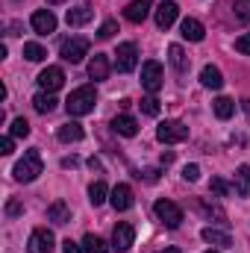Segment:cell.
<instances>
[{
	"mask_svg": "<svg viewBox=\"0 0 250 253\" xmlns=\"http://www.w3.org/2000/svg\"><path fill=\"white\" fill-rule=\"evenodd\" d=\"M94 103H97V91H94V85H80V88H74L71 97L65 100V109H68L71 118H83V115L94 112Z\"/></svg>",
	"mask_w": 250,
	"mask_h": 253,
	"instance_id": "1",
	"label": "cell"
},
{
	"mask_svg": "<svg viewBox=\"0 0 250 253\" xmlns=\"http://www.w3.org/2000/svg\"><path fill=\"white\" fill-rule=\"evenodd\" d=\"M44 171V162H42V153L39 150H27L24 153V159H18V165H15V180L18 183H33L39 174Z\"/></svg>",
	"mask_w": 250,
	"mask_h": 253,
	"instance_id": "2",
	"label": "cell"
},
{
	"mask_svg": "<svg viewBox=\"0 0 250 253\" xmlns=\"http://www.w3.org/2000/svg\"><path fill=\"white\" fill-rule=\"evenodd\" d=\"M153 212H156V218H159L168 230H177V227L183 224V209H180L174 200H156Z\"/></svg>",
	"mask_w": 250,
	"mask_h": 253,
	"instance_id": "3",
	"label": "cell"
},
{
	"mask_svg": "<svg viewBox=\"0 0 250 253\" xmlns=\"http://www.w3.org/2000/svg\"><path fill=\"white\" fill-rule=\"evenodd\" d=\"M156 138L162 144H180V141L188 138V126L180 124V121H162L159 129H156Z\"/></svg>",
	"mask_w": 250,
	"mask_h": 253,
	"instance_id": "4",
	"label": "cell"
},
{
	"mask_svg": "<svg viewBox=\"0 0 250 253\" xmlns=\"http://www.w3.org/2000/svg\"><path fill=\"white\" fill-rule=\"evenodd\" d=\"M88 39H83V36H74V39H68V42H62V59L71 65L83 62L85 56H88Z\"/></svg>",
	"mask_w": 250,
	"mask_h": 253,
	"instance_id": "5",
	"label": "cell"
},
{
	"mask_svg": "<svg viewBox=\"0 0 250 253\" xmlns=\"http://www.w3.org/2000/svg\"><path fill=\"white\" fill-rule=\"evenodd\" d=\"M162 80H165V71H162V65L156 62V59H150V62L141 65V85H144L150 94H156V91L162 88Z\"/></svg>",
	"mask_w": 250,
	"mask_h": 253,
	"instance_id": "6",
	"label": "cell"
},
{
	"mask_svg": "<svg viewBox=\"0 0 250 253\" xmlns=\"http://www.w3.org/2000/svg\"><path fill=\"white\" fill-rule=\"evenodd\" d=\"M135 65H138V47H135L132 42L118 44V53H115V68H118L121 74H129V71H135Z\"/></svg>",
	"mask_w": 250,
	"mask_h": 253,
	"instance_id": "7",
	"label": "cell"
},
{
	"mask_svg": "<svg viewBox=\"0 0 250 253\" xmlns=\"http://www.w3.org/2000/svg\"><path fill=\"white\" fill-rule=\"evenodd\" d=\"M39 85H42V91H59L65 85V71L59 65H47L39 74Z\"/></svg>",
	"mask_w": 250,
	"mask_h": 253,
	"instance_id": "8",
	"label": "cell"
},
{
	"mask_svg": "<svg viewBox=\"0 0 250 253\" xmlns=\"http://www.w3.org/2000/svg\"><path fill=\"white\" fill-rule=\"evenodd\" d=\"M132 242H135V230H132V224H126V221L115 224V230H112V248H115L118 253H126L129 248H132Z\"/></svg>",
	"mask_w": 250,
	"mask_h": 253,
	"instance_id": "9",
	"label": "cell"
},
{
	"mask_svg": "<svg viewBox=\"0 0 250 253\" xmlns=\"http://www.w3.org/2000/svg\"><path fill=\"white\" fill-rule=\"evenodd\" d=\"M53 251V233L39 227L30 233V242H27V253H50Z\"/></svg>",
	"mask_w": 250,
	"mask_h": 253,
	"instance_id": "10",
	"label": "cell"
},
{
	"mask_svg": "<svg viewBox=\"0 0 250 253\" xmlns=\"http://www.w3.org/2000/svg\"><path fill=\"white\" fill-rule=\"evenodd\" d=\"M30 24H33V30H36L39 36H50V33H56V15H53L50 9H39V12H33Z\"/></svg>",
	"mask_w": 250,
	"mask_h": 253,
	"instance_id": "11",
	"label": "cell"
},
{
	"mask_svg": "<svg viewBox=\"0 0 250 253\" xmlns=\"http://www.w3.org/2000/svg\"><path fill=\"white\" fill-rule=\"evenodd\" d=\"M109 203H112V209H115V212H126V209L135 203L132 189H129V186H124V183H121V186H115V189L109 191Z\"/></svg>",
	"mask_w": 250,
	"mask_h": 253,
	"instance_id": "12",
	"label": "cell"
},
{
	"mask_svg": "<svg viewBox=\"0 0 250 253\" xmlns=\"http://www.w3.org/2000/svg\"><path fill=\"white\" fill-rule=\"evenodd\" d=\"M150 9H153V0H132L124 9V18L129 24H141V21L150 15Z\"/></svg>",
	"mask_w": 250,
	"mask_h": 253,
	"instance_id": "13",
	"label": "cell"
},
{
	"mask_svg": "<svg viewBox=\"0 0 250 253\" xmlns=\"http://www.w3.org/2000/svg\"><path fill=\"white\" fill-rule=\"evenodd\" d=\"M177 15H180L177 3H174V0H165V3L156 9V27H159V30H168V27L177 21Z\"/></svg>",
	"mask_w": 250,
	"mask_h": 253,
	"instance_id": "14",
	"label": "cell"
},
{
	"mask_svg": "<svg viewBox=\"0 0 250 253\" xmlns=\"http://www.w3.org/2000/svg\"><path fill=\"white\" fill-rule=\"evenodd\" d=\"M91 18H94V9H91L88 3H83V6H77V9H68V15H65L68 27H85Z\"/></svg>",
	"mask_w": 250,
	"mask_h": 253,
	"instance_id": "15",
	"label": "cell"
},
{
	"mask_svg": "<svg viewBox=\"0 0 250 253\" xmlns=\"http://www.w3.org/2000/svg\"><path fill=\"white\" fill-rule=\"evenodd\" d=\"M109 71H112V68H109V59H106L103 53H94V56H91V62H88V77H91L94 83L106 80V77H109Z\"/></svg>",
	"mask_w": 250,
	"mask_h": 253,
	"instance_id": "16",
	"label": "cell"
},
{
	"mask_svg": "<svg viewBox=\"0 0 250 253\" xmlns=\"http://www.w3.org/2000/svg\"><path fill=\"white\" fill-rule=\"evenodd\" d=\"M200 83H203V88H221L224 85V74H221V68H215V65H206L203 71H200Z\"/></svg>",
	"mask_w": 250,
	"mask_h": 253,
	"instance_id": "17",
	"label": "cell"
},
{
	"mask_svg": "<svg viewBox=\"0 0 250 253\" xmlns=\"http://www.w3.org/2000/svg\"><path fill=\"white\" fill-rule=\"evenodd\" d=\"M168 62L174 65V71H177V74H188V68H191L186 50H183L180 44H171V47H168Z\"/></svg>",
	"mask_w": 250,
	"mask_h": 253,
	"instance_id": "18",
	"label": "cell"
},
{
	"mask_svg": "<svg viewBox=\"0 0 250 253\" xmlns=\"http://www.w3.org/2000/svg\"><path fill=\"white\" fill-rule=\"evenodd\" d=\"M83 126L77 124V121H68V124L59 126V132H56V138L62 141V144H74V141H83Z\"/></svg>",
	"mask_w": 250,
	"mask_h": 253,
	"instance_id": "19",
	"label": "cell"
},
{
	"mask_svg": "<svg viewBox=\"0 0 250 253\" xmlns=\"http://www.w3.org/2000/svg\"><path fill=\"white\" fill-rule=\"evenodd\" d=\"M180 33H183V39H188V42H203V36H206L203 24H200L197 18H186V21L180 24Z\"/></svg>",
	"mask_w": 250,
	"mask_h": 253,
	"instance_id": "20",
	"label": "cell"
},
{
	"mask_svg": "<svg viewBox=\"0 0 250 253\" xmlns=\"http://www.w3.org/2000/svg\"><path fill=\"white\" fill-rule=\"evenodd\" d=\"M112 129H115L118 135H126V138H132V135L138 132V121H135L132 115H115V121H112Z\"/></svg>",
	"mask_w": 250,
	"mask_h": 253,
	"instance_id": "21",
	"label": "cell"
},
{
	"mask_svg": "<svg viewBox=\"0 0 250 253\" xmlns=\"http://www.w3.org/2000/svg\"><path fill=\"white\" fill-rule=\"evenodd\" d=\"M56 97H53V91H39L36 97H33V106H36V112H42V115H50L53 109H56Z\"/></svg>",
	"mask_w": 250,
	"mask_h": 253,
	"instance_id": "22",
	"label": "cell"
},
{
	"mask_svg": "<svg viewBox=\"0 0 250 253\" xmlns=\"http://www.w3.org/2000/svg\"><path fill=\"white\" fill-rule=\"evenodd\" d=\"M47 221H53V224H68L71 221V209H68L65 200H56V203L47 206Z\"/></svg>",
	"mask_w": 250,
	"mask_h": 253,
	"instance_id": "23",
	"label": "cell"
},
{
	"mask_svg": "<svg viewBox=\"0 0 250 253\" xmlns=\"http://www.w3.org/2000/svg\"><path fill=\"white\" fill-rule=\"evenodd\" d=\"M200 236H203V242H209V245H218V248H230V245H233V239H230L224 230H215V227H206Z\"/></svg>",
	"mask_w": 250,
	"mask_h": 253,
	"instance_id": "24",
	"label": "cell"
},
{
	"mask_svg": "<svg viewBox=\"0 0 250 253\" xmlns=\"http://www.w3.org/2000/svg\"><path fill=\"white\" fill-rule=\"evenodd\" d=\"M236 194L239 197L250 194V165H239L236 168Z\"/></svg>",
	"mask_w": 250,
	"mask_h": 253,
	"instance_id": "25",
	"label": "cell"
},
{
	"mask_svg": "<svg viewBox=\"0 0 250 253\" xmlns=\"http://www.w3.org/2000/svg\"><path fill=\"white\" fill-rule=\"evenodd\" d=\"M106 197H109V189H106V183H91L88 186V200H91V206H100V203H106Z\"/></svg>",
	"mask_w": 250,
	"mask_h": 253,
	"instance_id": "26",
	"label": "cell"
},
{
	"mask_svg": "<svg viewBox=\"0 0 250 253\" xmlns=\"http://www.w3.org/2000/svg\"><path fill=\"white\" fill-rule=\"evenodd\" d=\"M233 112H236V103H233L230 97H218V100H215V118L227 121V118H233Z\"/></svg>",
	"mask_w": 250,
	"mask_h": 253,
	"instance_id": "27",
	"label": "cell"
},
{
	"mask_svg": "<svg viewBox=\"0 0 250 253\" xmlns=\"http://www.w3.org/2000/svg\"><path fill=\"white\" fill-rule=\"evenodd\" d=\"M24 56H27L30 62H42V59L47 56V50H44L39 42H27V44H24Z\"/></svg>",
	"mask_w": 250,
	"mask_h": 253,
	"instance_id": "28",
	"label": "cell"
},
{
	"mask_svg": "<svg viewBox=\"0 0 250 253\" xmlns=\"http://www.w3.org/2000/svg\"><path fill=\"white\" fill-rule=\"evenodd\" d=\"M83 245H85V251L88 253H109V245H106L100 236H85Z\"/></svg>",
	"mask_w": 250,
	"mask_h": 253,
	"instance_id": "29",
	"label": "cell"
},
{
	"mask_svg": "<svg viewBox=\"0 0 250 253\" xmlns=\"http://www.w3.org/2000/svg\"><path fill=\"white\" fill-rule=\"evenodd\" d=\"M233 12H236V21L250 24V0H236L233 3Z\"/></svg>",
	"mask_w": 250,
	"mask_h": 253,
	"instance_id": "30",
	"label": "cell"
},
{
	"mask_svg": "<svg viewBox=\"0 0 250 253\" xmlns=\"http://www.w3.org/2000/svg\"><path fill=\"white\" fill-rule=\"evenodd\" d=\"M9 135H15V138H27V135H30V124H27L24 118H15L12 126H9Z\"/></svg>",
	"mask_w": 250,
	"mask_h": 253,
	"instance_id": "31",
	"label": "cell"
},
{
	"mask_svg": "<svg viewBox=\"0 0 250 253\" xmlns=\"http://www.w3.org/2000/svg\"><path fill=\"white\" fill-rule=\"evenodd\" d=\"M138 106H141V112H144V115H159V100H156L153 94H150V97H141V103H138Z\"/></svg>",
	"mask_w": 250,
	"mask_h": 253,
	"instance_id": "32",
	"label": "cell"
},
{
	"mask_svg": "<svg viewBox=\"0 0 250 253\" xmlns=\"http://www.w3.org/2000/svg\"><path fill=\"white\" fill-rule=\"evenodd\" d=\"M118 33V21H106L100 30H97V39H112Z\"/></svg>",
	"mask_w": 250,
	"mask_h": 253,
	"instance_id": "33",
	"label": "cell"
},
{
	"mask_svg": "<svg viewBox=\"0 0 250 253\" xmlns=\"http://www.w3.org/2000/svg\"><path fill=\"white\" fill-rule=\"evenodd\" d=\"M183 180H186V183H197V180H200V168H197V165H186V168H183Z\"/></svg>",
	"mask_w": 250,
	"mask_h": 253,
	"instance_id": "34",
	"label": "cell"
},
{
	"mask_svg": "<svg viewBox=\"0 0 250 253\" xmlns=\"http://www.w3.org/2000/svg\"><path fill=\"white\" fill-rule=\"evenodd\" d=\"M12 138H15V135H3V138H0V153H3V156L15 153V141H12Z\"/></svg>",
	"mask_w": 250,
	"mask_h": 253,
	"instance_id": "35",
	"label": "cell"
},
{
	"mask_svg": "<svg viewBox=\"0 0 250 253\" xmlns=\"http://www.w3.org/2000/svg\"><path fill=\"white\" fill-rule=\"evenodd\" d=\"M236 50L250 56V33H245V36H239V39H236Z\"/></svg>",
	"mask_w": 250,
	"mask_h": 253,
	"instance_id": "36",
	"label": "cell"
},
{
	"mask_svg": "<svg viewBox=\"0 0 250 253\" xmlns=\"http://www.w3.org/2000/svg\"><path fill=\"white\" fill-rule=\"evenodd\" d=\"M6 215H9V218H18V215H24V206H21L18 200H9V203H6Z\"/></svg>",
	"mask_w": 250,
	"mask_h": 253,
	"instance_id": "37",
	"label": "cell"
},
{
	"mask_svg": "<svg viewBox=\"0 0 250 253\" xmlns=\"http://www.w3.org/2000/svg\"><path fill=\"white\" fill-rule=\"evenodd\" d=\"M209 189L215 191V194H221V197H224V194H230V186H227L224 180H218V177H215V180L209 183Z\"/></svg>",
	"mask_w": 250,
	"mask_h": 253,
	"instance_id": "38",
	"label": "cell"
},
{
	"mask_svg": "<svg viewBox=\"0 0 250 253\" xmlns=\"http://www.w3.org/2000/svg\"><path fill=\"white\" fill-rule=\"evenodd\" d=\"M62 253H88L85 251V245H77V242H62Z\"/></svg>",
	"mask_w": 250,
	"mask_h": 253,
	"instance_id": "39",
	"label": "cell"
},
{
	"mask_svg": "<svg viewBox=\"0 0 250 253\" xmlns=\"http://www.w3.org/2000/svg\"><path fill=\"white\" fill-rule=\"evenodd\" d=\"M138 177H144L147 183H156V180H159V168H147V171H144V174H138Z\"/></svg>",
	"mask_w": 250,
	"mask_h": 253,
	"instance_id": "40",
	"label": "cell"
},
{
	"mask_svg": "<svg viewBox=\"0 0 250 253\" xmlns=\"http://www.w3.org/2000/svg\"><path fill=\"white\" fill-rule=\"evenodd\" d=\"M174 162V153H162V165H171Z\"/></svg>",
	"mask_w": 250,
	"mask_h": 253,
	"instance_id": "41",
	"label": "cell"
},
{
	"mask_svg": "<svg viewBox=\"0 0 250 253\" xmlns=\"http://www.w3.org/2000/svg\"><path fill=\"white\" fill-rule=\"evenodd\" d=\"M74 165H77V159H74V156H71V159H62V168H74Z\"/></svg>",
	"mask_w": 250,
	"mask_h": 253,
	"instance_id": "42",
	"label": "cell"
},
{
	"mask_svg": "<svg viewBox=\"0 0 250 253\" xmlns=\"http://www.w3.org/2000/svg\"><path fill=\"white\" fill-rule=\"evenodd\" d=\"M159 253H183L180 248H165V251H159Z\"/></svg>",
	"mask_w": 250,
	"mask_h": 253,
	"instance_id": "43",
	"label": "cell"
},
{
	"mask_svg": "<svg viewBox=\"0 0 250 253\" xmlns=\"http://www.w3.org/2000/svg\"><path fill=\"white\" fill-rule=\"evenodd\" d=\"M47 3H50V6H59V3H65V0H47Z\"/></svg>",
	"mask_w": 250,
	"mask_h": 253,
	"instance_id": "44",
	"label": "cell"
},
{
	"mask_svg": "<svg viewBox=\"0 0 250 253\" xmlns=\"http://www.w3.org/2000/svg\"><path fill=\"white\" fill-rule=\"evenodd\" d=\"M206 253H221V251H206Z\"/></svg>",
	"mask_w": 250,
	"mask_h": 253,
	"instance_id": "45",
	"label": "cell"
}]
</instances>
